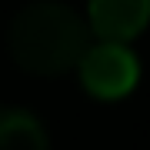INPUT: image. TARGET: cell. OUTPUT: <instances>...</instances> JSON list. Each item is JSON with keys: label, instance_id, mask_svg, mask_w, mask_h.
<instances>
[{"label": "cell", "instance_id": "6da1fadb", "mask_svg": "<svg viewBox=\"0 0 150 150\" xmlns=\"http://www.w3.org/2000/svg\"><path fill=\"white\" fill-rule=\"evenodd\" d=\"M90 50V27L67 4L40 0L23 7L10 23V54L37 77H60L80 67Z\"/></svg>", "mask_w": 150, "mask_h": 150}, {"label": "cell", "instance_id": "3957f363", "mask_svg": "<svg viewBox=\"0 0 150 150\" xmlns=\"http://www.w3.org/2000/svg\"><path fill=\"white\" fill-rule=\"evenodd\" d=\"M87 20L100 40L127 43L150 23V0H90Z\"/></svg>", "mask_w": 150, "mask_h": 150}, {"label": "cell", "instance_id": "277c9868", "mask_svg": "<svg viewBox=\"0 0 150 150\" xmlns=\"http://www.w3.org/2000/svg\"><path fill=\"white\" fill-rule=\"evenodd\" d=\"M47 130L30 110L0 107V150H47Z\"/></svg>", "mask_w": 150, "mask_h": 150}, {"label": "cell", "instance_id": "7a4b0ae2", "mask_svg": "<svg viewBox=\"0 0 150 150\" xmlns=\"http://www.w3.org/2000/svg\"><path fill=\"white\" fill-rule=\"evenodd\" d=\"M80 83L97 100H120L140 80V60L127 50V43L100 40L80 60Z\"/></svg>", "mask_w": 150, "mask_h": 150}]
</instances>
